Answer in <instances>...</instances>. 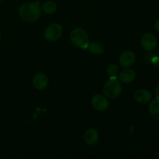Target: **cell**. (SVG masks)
I'll list each match as a JSON object with an SVG mask.
<instances>
[{
  "instance_id": "obj_12",
  "label": "cell",
  "mask_w": 159,
  "mask_h": 159,
  "mask_svg": "<svg viewBox=\"0 0 159 159\" xmlns=\"http://www.w3.org/2000/svg\"><path fill=\"white\" fill-rule=\"evenodd\" d=\"M88 48L90 52L95 55L102 54L104 52V49H105L104 45L99 41H93L92 43H89Z\"/></svg>"
},
{
  "instance_id": "obj_16",
  "label": "cell",
  "mask_w": 159,
  "mask_h": 159,
  "mask_svg": "<svg viewBox=\"0 0 159 159\" xmlns=\"http://www.w3.org/2000/svg\"><path fill=\"white\" fill-rule=\"evenodd\" d=\"M155 29L157 32L159 33V20H157L155 23Z\"/></svg>"
},
{
  "instance_id": "obj_17",
  "label": "cell",
  "mask_w": 159,
  "mask_h": 159,
  "mask_svg": "<svg viewBox=\"0 0 159 159\" xmlns=\"http://www.w3.org/2000/svg\"><path fill=\"white\" fill-rule=\"evenodd\" d=\"M155 96H156V99H159V85L158 86H157L156 89H155Z\"/></svg>"
},
{
  "instance_id": "obj_6",
  "label": "cell",
  "mask_w": 159,
  "mask_h": 159,
  "mask_svg": "<svg viewBox=\"0 0 159 159\" xmlns=\"http://www.w3.org/2000/svg\"><path fill=\"white\" fill-rule=\"evenodd\" d=\"M141 46L144 50L148 51H152L157 46V39L155 35L150 33H147L141 37Z\"/></svg>"
},
{
  "instance_id": "obj_7",
  "label": "cell",
  "mask_w": 159,
  "mask_h": 159,
  "mask_svg": "<svg viewBox=\"0 0 159 159\" xmlns=\"http://www.w3.org/2000/svg\"><path fill=\"white\" fill-rule=\"evenodd\" d=\"M134 99L140 104L148 103L152 99V93L149 90L141 89L134 93Z\"/></svg>"
},
{
  "instance_id": "obj_1",
  "label": "cell",
  "mask_w": 159,
  "mask_h": 159,
  "mask_svg": "<svg viewBox=\"0 0 159 159\" xmlns=\"http://www.w3.org/2000/svg\"><path fill=\"white\" fill-rule=\"evenodd\" d=\"M20 16L23 21L33 23L40 18L41 15V7L40 2H29L22 5L19 9Z\"/></svg>"
},
{
  "instance_id": "obj_8",
  "label": "cell",
  "mask_w": 159,
  "mask_h": 159,
  "mask_svg": "<svg viewBox=\"0 0 159 159\" xmlns=\"http://www.w3.org/2000/svg\"><path fill=\"white\" fill-rule=\"evenodd\" d=\"M120 64L124 68H128L131 66L135 61V54L131 51H126L120 54Z\"/></svg>"
},
{
  "instance_id": "obj_5",
  "label": "cell",
  "mask_w": 159,
  "mask_h": 159,
  "mask_svg": "<svg viewBox=\"0 0 159 159\" xmlns=\"http://www.w3.org/2000/svg\"><path fill=\"white\" fill-rule=\"evenodd\" d=\"M92 105L93 108L99 112L107 111L110 107V102L108 99L102 95H96L92 99Z\"/></svg>"
},
{
  "instance_id": "obj_4",
  "label": "cell",
  "mask_w": 159,
  "mask_h": 159,
  "mask_svg": "<svg viewBox=\"0 0 159 159\" xmlns=\"http://www.w3.org/2000/svg\"><path fill=\"white\" fill-rule=\"evenodd\" d=\"M62 26L58 23H51L46 28L44 37L48 41L54 42L59 40L62 35Z\"/></svg>"
},
{
  "instance_id": "obj_13",
  "label": "cell",
  "mask_w": 159,
  "mask_h": 159,
  "mask_svg": "<svg viewBox=\"0 0 159 159\" xmlns=\"http://www.w3.org/2000/svg\"><path fill=\"white\" fill-rule=\"evenodd\" d=\"M148 110L152 117L155 120H159V99H155L151 102Z\"/></svg>"
},
{
  "instance_id": "obj_3",
  "label": "cell",
  "mask_w": 159,
  "mask_h": 159,
  "mask_svg": "<svg viewBox=\"0 0 159 159\" xmlns=\"http://www.w3.org/2000/svg\"><path fill=\"white\" fill-rule=\"evenodd\" d=\"M104 96L109 99H116L122 93V84L116 79H110L103 86Z\"/></svg>"
},
{
  "instance_id": "obj_14",
  "label": "cell",
  "mask_w": 159,
  "mask_h": 159,
  "mask_svg": "<svg viewBox=\"0 0 159 159\" xmlns=\"http://www.w3.org/2000/svg\"><path fill=\"white\" fill-rule=\"evenodd\" d=\"M42 10L47 14H54L57 10V5L53 1H46L42 5Z\"/></svg>"
},
{
  "instance_id": "obj_9",
  "label": "cell",
  "mask_w": 159,
  "mask_h": 159,
  "mask_svg": "<svg viewBox=\"0 0 159 159\" xmlns=\"http://www.w3.org/2000/svg\"><path fill=\"white\" fill-rule=\"evenodd\" d=\"M48 78L43 73H37L35 75L33 80V84L34 86L37 89V90H43L45 88H47L48 85Z\"/></svg>"
},
{
  "instance_id": "obj_2",
  "label": "cell",
  "mask_w": 159,
  "mask_h": 159,
  "mask_svg": "<svg viewBox=\"0 0 159 159\" xmlns=\"http://www.w3.org/2000/svg\"><path fill=\"white\" fill-rule=\"evenodd\" d=\"M70 39L74 46L82 49H87L89 44V37L86 31L82 28H75L70 35Z\"/></svg>"
},
{
  "instance_id": "obj_15",
  "label": "cell",
  "mask_w": 159,
  "mask_h": 159,
  "mask_svg": "<svg viewBox=\"0 0 159 159\" xmlns=\"http://www.w3.org/2000/svg\"><path fill=\"white\" fill-rule=\"evenodd\" d=\"M107 74L110 79H117L119 74V68L115 64H110L107 68Z\"/></svg>"
},
{
  "instance_id": "obj_10",
  "label": "cell",
  "mask_w": 159,
  "mask_h": 159,
  "mask_svg": "<svg viewBox=\"0 0 159 159\" xmlns=\"http://www.w3.org/2000/svg\"><path fill=\"white\" fill-rule=\"evenodd\" d=\"M99 132L94 128H89L85 131V134H84V141L89 145H93V144H96L99 141Z\"/></svg>"
},
{
  "instance_id": "obj_11",
  "label": "cell",
  "mask_w": 159,
  "mask_h": 159,
  "mask_svg": "<svg viewBox=\"0 0 159 159\" xmlns=\"http://www.w3.org/2000/svg\"><path fill=\"white\" fill-rule=\"evenodd\" d=\"M120 79L124 83H130L136 78V74L134 70L130 68H126L120 72Z\"/></svg>"
},
{
  "instance_id": "obj_19",
  "label": "cell",
  "mask_w": 159,
  "mask_h": 159,
  "mask_svg": "<svg viewBox=\"0 0 159 159\" xmlns=\"http://www.w3.org/2000/svg\"><path fill=\"white\" fill-rule=\"evenodd\" d=\"M2 0H0V3H1V2H2Z\"/></svg>"
},
{
  "instance_id": "obj_18",
  "label": "cell",
  "mask_w": 159,
  "mask_h": 159,
  "mask_svg": "<svg viewBox=\"0 0 159 159\" xmlns=\"http://www.w3.org/2000/svg\"><path fill=\"white\" fill-rule=\"evenodd\" d=\"M0 37H1V32H0Z\"/></svg>"
}]
</instances>
